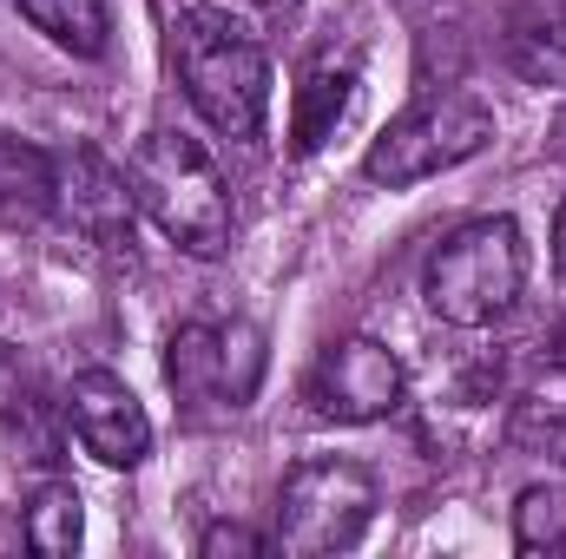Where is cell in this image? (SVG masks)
Returning <instances> with one entry per match:
<instances>
[{"instance_id": "cell-14", "label": "cell", "mask_w": 566, "mask_h": 559, "mask_svg": "<svg viewBox=\"0 0 566 559\" xmlns=\"http://www.w3.org/2000/svg\"><path fill=\"white\" fill-rule=\"evenodd\" d=\"M27 547L46 559H66L80 547V494L66 481H46L33 500H27Z\"/></svg>"}, {"instance_id": "cell-21", "label": "cell", "mask_w": 566, "mask_h": 559, "mask_svg": "<svg viewBox=\"0 0 566 559\" xmlns=\"http://www.w3.org/2000/svg\"><path fill=\"white\" fill-rule=\"evenodd\" d=\"M402 7H409V13H422V0H402Z\"/></svg>"}, {"instance_id": "cell-11", "label": "cell", "mask_w": 566, "mask_h": 559, "mask_svg": "<svg viewBox=\"0 0 566 559\" xmlns=\"http://www.w3.org/2000/svg\"><path fill=\"white\" fill-rule=\"evenodd\" d=\"M53 211V158L0 133V218L7 224H40Z\"/></svg>"}, {"instance_id": "cell-5", "label": "cell", "mask_w": 566, "mask_h": 559, "mask_svg": "<svg viewBox=\"0 0 566 559\" xmlns=\"http://www.w3.org/2000/svg\"><path fill=\"white\" fill-rule=\"evenodd\" d=\"M494 139V113L468 93H441V99H422L416 113H402L382 139L369 145L363 158V178L369 184H422L434 171H454L468 165L474 151H488Z\"/></svg>"}, {"instance_id": "cell-16", "label": "cell", "mask_w": 566, "mask_h": 559, "mask_svg": "<svg viewBox=\"0 0 566 559\" xmlns=\"http://www.w3.org/2000/svg\"><path fill=\"white\" fill-rule=\"evenodd\" d=\"M258 376H264V329L258 323H231L224 329V402L244 409L258 395Z\"/></svg>"}, {"instance_id": "cell-20", "label": "cell", "mask_w": 566, "mask_h": 559, "mask_svg": "<svg viewBox=\"0 0 566 559\" xmlns=\"http://www.w3.org/2000/svg\"><path fill=\"white\" fill-rule=\"evenodd\" d=\"M554 362H560V376H566V329H560V342H554Z\"/></svg>"}, {"instance_id": "cell-12", "label": "cell", "mask_w": 566, "mask_h": 559, "mask_svg": "<svg viewBox=\"0 0 566 559\" xmlns=\"http://www.w3.org/2000/svg\"><path fill=\"white\" fill-rule=\"evenodd\" d=\"M20 13L53 40V46H66V53H80V60H99L106 53V0H20Z\"/></svg>"}, {"instance_id": "cell-3", "label": "cell", "mask_w": 566, "mask_h": 559, "mask_svg": "<svg viewBox=\"0 0 566 559\" xmlns=\"http://www.w3.org/2000/svg\"><path fill=\"white\" fill-rule=\"evenodd\" d=\"M527 283V244L514 218H474L428 257L422 296L454 329H488L521 303Z\"/></svg>"}, {"instance_id": "cell-13", "label": "cell", "mask_w": 566, "mask_h": 559, "mask_svg": "<svg viewBox=\"0 0 566 559\" xmlns=\"http://www.w3.org/2000/svg\"><path fill=\"white\" fill-rule=\"evenodd\" d=\"M349 93H356V80H349V73H336V66L310 73V80H303V93H296V126H290V145H296V151H316V145L343 126Z\"/></svg>"}, {"instance_id": "cell-6", "label": "cell", "mask_w": 566, "mask_h": 559, "mask_svg": "<svg viewBox=\"0 0 566 559\" xmlns=\"http://www.w3.org/2000/svg\"><path fill=\"white\" fill-rule=\"evenodd\" d=\"M402 402V362L369 342V336H343L316 356L310 369V409L323 421H382Z\"/></svg>"}, {"instance_id": "cell-2", "label": "cell", "mask_w": 566, "mask_h": 559, "mask_svg": "<svg viewBox=\"0 0 566 559\" xmlns=\"http://www.w3.org/2000/svg\"><path fill=\"white\" fill-rule=\"evenodd\" d=\"M139 211L191 257H218L231 244V191L211 165V151L185 133H145L126 158Z\"/></svg>"}, {"instance_id": "cell-18", "label": "cell", "mask_w": 566, "mask_h": 559, "mask_svg": "<svg viewBox=\"0 0 566 559\" xmlns=\"http://www.w3.org/2000/svg\"><path fill=\"white\" fill-rule=\"evenodd\" d=\"M277 540H264V534H251V527H211L205 540H198V553L205 559H224V553H271Z\"/></svg>"}, {"instance_id": "cell-8", "label": "cell", "mask_w": 566, "mask_h": 559, "mask_svg": "<svg viewBox=\"0 0 566 559\" xmlns=\"http://www.w3.org/2000/svg\"><path fill=\"white\" fill-rule=\"evenodd\" d=\"M66 421H73V434L86 441V454L106 461V467H139L145 454H151V421H145L139 395H133L119 376H106V369L73 376V389H66Z\"/></svg>"}, {"instance_id": "cell-9", "label": "cell", "mask_w": 566, "mask_h": 559, "mask_svg": "<svg viewBox=\"0 0 566 559\" xmlns=\"http://www.w3.org/2000/svg\"><path fill=\"white\" fill-rule=\"evenodd\" d=\"M507 66L534 86H566V0H521L507 13Z\"/></svg>"}, {"instance_id": "cell-4", "label": "cell", "mask_w": 566, "mask_h": 559, "mask_svg": "<svg viewBox=\"0 0 566 559\" xmlns=\"http://www.w3.org/2000/svg\"><path fill=\"white\" fill-rule=\"evenodd\" d=\"M376 520V474L363 461H303L277 494V540L296 559L349 553Z\"/></svg>"}, {"instance_id": "cell-10", "label": "cell", "mask_w": 566, "mask_h": 559, "mask_svg": "<svg viewBox=\"0 0 566 559\" xmlns=\"http://www.w3.org/2000/svg\"><path fill=\"white\" fill-rule=\"evenodd\" d=\"M165 382H171V395L191 402V409H205V402L231 409V402H224V329H218V323H185V329L171 336V349H165Z\"/></svg>"}, {"instance_id": "cell-1", "label": "cell", "mask_w": 566, "mask_h": 559, "mask_svg": "<svg viewBox=\"0 0 566 559\" xmlns=\"http://www.w3.org/2000/svg\"><path fill=\"white\" fill-rule=\"evenodd\" d=\"M171 60L185 80V99L198 106V119L224 139H258L264 106H271V60L251 40V27H238L218 7H191L171 27Z\"/></svg>"}, {"instance_id": "cell-7", "label": "cell", "mask_w": 566, "mask_h": 559, "mask_svg": "<svg viewBox=\"0 0 566 559\" xmlns=\"http://www.w3.org/2000/svg\"><path fill=\"white\" fill-rule=\"evenodd\" d=\"M53 211H66L73 231H86L93 244H133V211H139V198H133V178H126L106 151L66 145V151L53 158Z\"/></svg>"}, {"instance_id": "cell-17", "label": "cell", "mask_w": 566, "mask_h": 559, "mask_svg": "<svg viewBox=\"0 0 566 559\" xmlns=\"http://www.w3.org/2000/svg\"><path fill=\"white\" fill-rule=\"evenodd\" d=\"M33 362L13 342H0V421H33Z\"/></svg>"}, {"instance_id": "cell-19", "label": "cell", "mask_w": 566, "mask_h": 559, "mask_svg": "<svg viewBox=\"0 0 566 559\" xmlns=\"http://www.w3.org/2000/svg\"><path fill=\"white\" fill-rule=\"evenodd\" d=\"M554 264H560V283H566V204H560V224H554Z\"/></svg>"}, {"instance_id": "cell-15", "label": "cell", "mask_w": 566, "mask_h": 559, "mask_svg": "<svg viewBox=\"0 0 566 559\" xmlns=\"http://www.w3.org/2000/svg\"><path fill=\"white\" fill-rule=\"evenodd\" d=\"M514 547L521 553H560L566 547V487H527L514 507Z\"/></svg>"}]
</instances>
